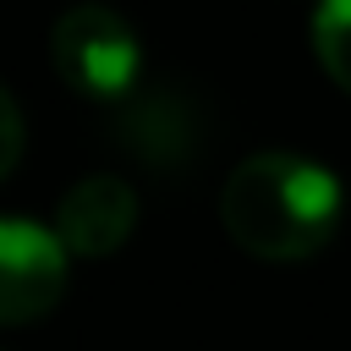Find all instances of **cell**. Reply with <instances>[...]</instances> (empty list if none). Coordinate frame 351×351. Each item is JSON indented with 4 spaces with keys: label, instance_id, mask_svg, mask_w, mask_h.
<instances>
[{
    "label": "cell",
    "instance_id": "cell-1",
    "mask_svg": "<svg viewBox=\"0 0 351 351\" xmlns=\"http://www.w3.org/2000/svg\"><path fill=\"white\" fill-rule=\"evenodd\" d=\"M340 214H346V192L335 170L291 148L247 154L219 186L225 236L263 263H302L324 252L340 230Z\"/></svg>",
    "mask_w": 351,
    "mask_h": 351
},
{
    "label": "cell",
    "instance_id": "cell-2",
    "mask_svg": "<svg viewBox=\"0 0 351 351\" xmlns=\"http://www.w3.org/2000/svg\"><path fill=\"white\" fill-rule=\"evenodd\" d=\"M49 60L55 77L99 104H115L132 93L137 71H143V44L132 33V22L110 5H71L55 33H49Z\"/></svg>",
    "mask_w": 351,
    "mask_h": 351
},
{
    "label": "cell",
    "instance_id": "cell-3",
    "mask_svg": "<svg viewBox=\"0 0 351 351\" xmlns=\"http://www.w3.org/2000/svg\"><path fill=\"white\" fill-rule=\"evenodd\" d=\"M66 258L71 252L55 236V225L5 214L0 219V318L27 324L49 313L66 291Z\"/></svg>",
    "mask_w": 351,
    "mask_h": 351
},
{
    "label": "cell",
    "instance_id": "cell-4",
    "mask_svg": "<svg viewBox=\"0 0 351 351\" xmlns=\"http://www.w3.org/2000/svg\"><path fill=\"white\" fill-rule=\"evenodd\" d=\"M132 230L137 197L121 176H82L55 208V236L66 241L71 258H110L132 241Z\"/></svg>",
    "mask_w": 351,
    "mask_h": 351
},
{
    "label": "cell",
    "instance_id": "cell-5",
    "mask_svg": "<svg viewBox=\"0 0 351 351\" xmlns=\"http://www.w3.org/2000/svg\"><path fill=\"white\" fill-rule=\"evenodd\" d=\"M313 49L318 66L340 93H351V0H318L313 11Z\"/></svg>",
    "mask_w": 351,
    "mask_h": 351
},
{
    "label": "cell",
    "instance_id": "cell-6",
    "mask_svg": "<svg viewBox=\"0 0 351 351\" xmlns=\"http://www.w3.org/2000/svg\"><path fill=\"white\" fill-rule=\"evenodd\" d=\"M0 121H5V154H0V176H11V170H16V159H22V115H16V99H11V93L0 99Z\"/></svg>",
    "mask_w": 351,
    "mask_h": 351
}]
</instances>
